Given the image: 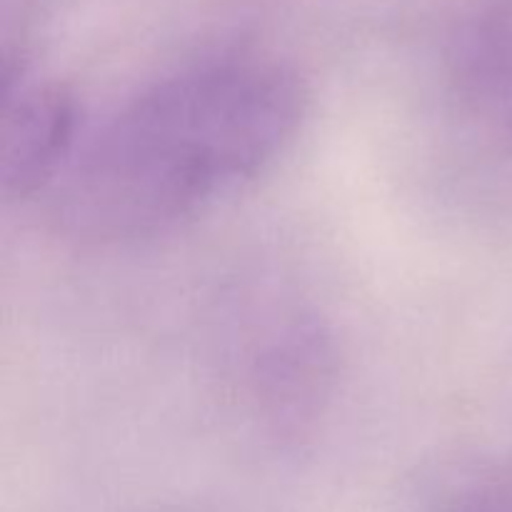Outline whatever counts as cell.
Instances as JSON below:
<instances>
[{"mask_svg": "<svg viewBox=\"0 0 512 512\" xmlns=\"http://www.w3.org/2000/svg\"><path fill=\"white\" fill-rule=\"evenodd\" d=\"M428 512H512V483L480 468H458L430 493Z\"/></svg>", "mask_w": 512, "mask_h": 512, "instance_id": "5", "label": "cell"}, {"mask_svg": "<svg viewBox=\"0 0 512 512\" xmlns=\"http://www.w3.org/2000/svg\"><path fill=\"white\" fill-rule=\"evenodd\" d=\"M335 378L333 338L305 310H273L243 345L240 388L253 418L273 438L295 440L308 433L328 408Z\"/></svg>", "mask_w": 512, "mask_h": 512, "instance_id": "2", "label": "cell"}, {"mask_svg": "<svg viewBox=\"0 0 512 512\" xmlns=\"http://www.w3.org/2000/svg\"><path fill=\"white\" fill-rule=\"evenodd\" d=\"M163 512H180V510H163Z\"/></svg>", "mask_w": 512, "mask_h": 512, "instance_id": "6", "label": "cell"}, {"mask_svg": "<svg viewBox=\"0 0 512 512\" xmlns=\"http://www.w3.org/2000/svg\"><path fill=\"white\" fill-rule=\"evenodd\" d=\"M0 113V183L8 198L53 190L80 145L78 103L65 88L5 68Z\"/></svg>", "mask_w": 512, "mask_h": 512, "instance_id": "4", "label": "cell"}, {"mask_svg": "<svg viewBox=\"0 0 512 512\" xmlns=\"http://www.w3.org/2000/svg\"><path fill=\"white\" fill-rule=\"evenodd\" d=\"M305 113L303 80L273 58L173 70L80 138L50 190L55 220L85 243L165 233L273 165Z\"/></svg>", "mask_w": 512, "mask_h": 512, "instance_id": "1", "label": "cell"}, {"mask_svg": "<svg viewBox=\"0 0 512 512\" xmlns=\"http://www.w3.org/2000/svg\"><path fill=\"white\" fill-rule=\"evenodd\" d=\"M450 133L480 170L512 168V3L478 15L460 35L448 75Z\"/></svg>", "mask_w": 512, "mask_h": 512, "instance_id": "3", "label": "cell"}]
</instances>
